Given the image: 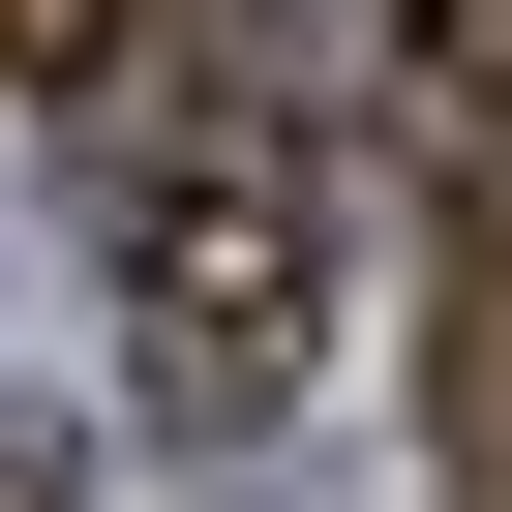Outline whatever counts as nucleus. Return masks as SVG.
<instances>
[{"label": "nucleus", "instance_id": "f257e3e1", "mask_svg": "<svg viewBox=\"0 0 512 512\" xmlns=\"http://www.w3.org/2000/svg\"><path fill=\"white\" fill-rule=\"evenodd\" d=\"M91 211H121V392H151L181 452H241V422L332 362V121L272 91V0L121 91Z\"/></svg>", "mask_w": 512, "mask_h": 512}, {"label": "nucleus", "instance_id": "f03ea898", "mask_svg": "<svg viewBox=\"0 0 512 512\" xmlns=\"http://www.w3.org/2000/svg\"><path fill=\"white\" fill-rule=\"evenodd\" d=\"M422 422H452V482L512 512V181L452 211V332H422Z\"/></svg>", "mask_w": 512, "mask_h": 512}, {"label": "nucleus", "instance_id": "7ed1b4c3", "mask_svg": "<svg viewBox=\"0 0 512 512\" xmlns=\"http://www.w3.org/2000/svg\"><path fill=\"white\" fill-rule=\"evenodd\" d=\"M211 31V0H0V91H61V121H121L151 61Z\"/></svg>", "mask_w": 512, "mask_h": 512}, {"label": "nucleus", "instance_id": "20e7f679", "mask_svg": "<svg viewBox=\"0 0 512 512\" xmlns=\"http://www.w3.org/2000/svg\"><path fill=\"white\" fill-rule=\"evenodd\" d=\"M0 512H91V482H61V422H0Z\"/></svg>", "mask_w": 512, "mask_h": 512}]
</instances>
